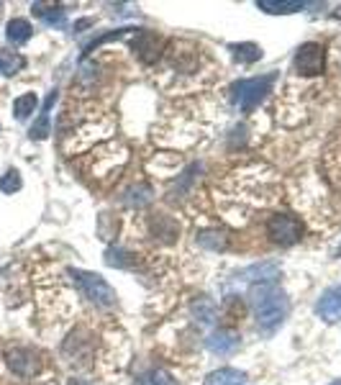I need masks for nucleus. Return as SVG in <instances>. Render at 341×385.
<instances>
[{"label": "nucleus", "instance_id": "aec40b11", "mask_svg": "<svg viewBox=\"0 0 341 385\" xmlns=\"http://www.w3.org/2000/svg\"><path fill=\"white\" fill-rule=\"evenodd\" d=\"M21 185H23V180H21V172H18V169H13V167L0 177V190H3L6 196H13V193H18Z\"/></svg>", "mask_w": 341, "mask_h": 385}, {"label": "nucleus", "instance_id": "9d476101", "mask_svg": "<svg viewBox=\"0 0 341 385\" xmlns=\"http://www.w3.org/2000/svg\"><path fill=\"white\" fill-rule=\"evenodd\" d=\"M31 11H34L36 18H41L47 26H54V28L67 26V11H65V6H60V3H34Z\"/></svg>", "mask_w": 341, "mask_h": 385}, {"label": "nucleus", "instance_id": "f257e3e1", "mask_svg": "<svg viewBox=\"0 0 341 385\" xmlns=\"http://www.w3.org/2000/svg\"><path fill=\"white\" fill-rule=\"evenodd\" d=\"M249 298H252V306H255L257 329L264 337H272L274 331L285 324V318L290 313V301L285 291L274 283H255L252 291H249Z\"/></svg>", "mask_w": 341, "mask_h": 385}, {"label": "nucleus", "instance_id": "dca6fc26", "mask_svg": "<svg viewBox=\"0 0 341 385\" xmlns=\"http://www.w3.org/2000/svg\"><path fill=\"white\" fill-rule=\"evenodd\" d=\"M277 272H280V264L264 262V264H255V267H247V270L241 272V277L257 280V283H272L274 277H277Z\"/></svg>", "mask_w": 341, "mask_h": 385}, {"label": "nucleus", "instance_id": "423d86ee", "mask_svg": "<svg viewBox=\"0 0 341 385\" xmlns=\"http://www.w3.org/2000/svg\"><path fill=\"white\" fill-rule=\"evenodd\" d=\"M6 362L11 372L18 375V378H34L41 367L39 355L34 350H28V347H11L6 352Z\"/></svg>", "mask_w": 341, "mask_h": 385}, {"label": "nucleus", "instance_id": "f3484780", "mask_svg": "<svg viewBox=\"0 0 341 385\" xmlns=\"http://www.w3.org/2000/svg\"><path fill=\"white\" fill-rule=\"evenodd\" d=\"M26 67V57H21L18 52H8V49H0V74H18L21 69Z\"/></svg>", "mask_w": 341, "mask_h": 385}, {"label": "nucleus", "instance_id": "5701e85b", "mask_svg": "<svg viewBox=\"0 0 341 385\" xmlns=\"http://www.w3.org/2000/svg\"><path fill=\"white\" fill-rule=\"evenodd\" d=\"M331 16H334V18H336V21H341V6H339V8H336V11H334V13H331Z\"/></svg>", "mask_w": 341, "mask_h": 385}, {"label": "nucleus", "instance_id": "ddd939ff", "mask_svg": "<svg viewBox=\"0 0 341 385\" xmlns=\"http://www.w3.org/2000/svg\"><path fill=\"white\" fill-rule=\"evenodd\" d=\"M247 372L236 370V367H218L203 380V385H244Z\"/></svg>", "mask_w": 341, "mask_h": 385}, {"label": "nucleus", "instance_id": "39448f33", "mask_svg": "<svg viewBox=\"0 0 341 385\" xmlns=\"http://www.w3.org/2000/svg\"><path fill=\"white\" fill-rule=\"evenodd\" d=\"M323 65H326V49L321 44H315V41H308V44H303L295 52V69H298V74L315 77V74L323 72Z\"/></svg>", "mask_w": 341, "mask_h": 385}, {"label": "nucleus", "instance_id": "1a4fd4ad", "mask_svg": "<svg viewBox=\"0 0 341 385\" xmlns=\"http://www.w3.org/2000/svg\"><path fill=\"white\" fill-rule=\"evenodd\" d=\"M208 350L213 352V355H231V352L239 350L241 345V337L236 334L234 329H218L213 331L211 337H208Z\"/></svg>", "mask_w": 341, "mask_h": 385}, {"label": "nucleus", "instance_id": "2eb2a0df", "mask_svg": "<svg viewBox=\"0 0 341 385\" xmlns=\"http://www.w3.org/2000/svg\"><path fill=\"white\" fill-rule=\"evenodd\" d=\"M231 55H234L236 62L241 65H255V62L262 60V47L255 44V41H241V44H231Z\"/></svg>", "mask_w": 341, "mask_h": 385}, {"label": "nucleus", "instance_id": "f03ea898", "mask_svg": "<svg viewBox=\"0 0 341 385\" xmlns=\"http://www.w3.org/2000/svg\"><path fill=\"white\" fill-rule=\"evenodd\" d=\"M69 277H72L74 288H77L90 303L101 306V308H111V306H116V301H118V296H116V291L111 288V283H108L103 275H98V272L69 270Z\"/></svg>", "mask_w": 341, "mask_h": 385}, {"label": "nucleus", "instance_id": "4be33fe9", "mask_svg": "<svg viewBox=\"0 0 341 385\" xmlns=\"http://www.w3.org/2000/svg\"><path fill=\"white\" fill-rule=\"evenodd\" d=\"M193 311H195V316L201 318L203 324H211V321H213V316H216L213 303H211V301H208L206 296L198 298V301H195V303H193Z\"/></svg>", "mask_w": 341, "mask_h": 385}, {"label": "nucleus", "instance_id": "0eeeda50", "mask_svg": "<svg viewBox=\"0 0 341 385\" xmlns=\"http://www.w3.org/2000/svg\"><path fill=\"white\" fill-rule=\"evenodd\" d=\"M131 47H134V52L139 55L141 62H157L162 44L160 39H157V34H152L147 28H136L134 39H131Z\"/></svg>", "mask_w": 341, "mask_h": 385}, {"label": "nucleus", "instance_id": "6ab92c4d", "mask_svg": "<svg viewBox=\"0 0 341 385\" xmlns=\"http://www.w3.org/2000/svg\"><path fill=\"white\" fill-rule=\"evenodd\" d=\"M139 385H177V380L164 367H152V370L144 372L139 378Z\"/></svg>", "mask_w": 341, "mask_h": 385}, {"label": "nucleus", "instance_id": "20e7f679", "mask_svg": "<svg viewBox=\"0 0 341 385\" xmlns=\"http://www.w3.org/2000/svg\"><path fill=\"white\" fill-rule=\"evenodd\" d=\"M267 237L280 247H293L303 237V221L290 213H277L267 221Z\"/></svg>", "mask_w": 341, "mask_h": 385}, {"label": "nucleus", "instance_id": "4468645a", "mask_svg": "<svg viewBox=\"0 0 341 385\" xmlns=\"http://www.w3.org/2000/svg\"><path fill=\"white\" fill-rule=\"evenodd\" d=\"M57 98H60V93H57V90H52V93H49V98H47V103H44V111H41L39 121L31 126V131H28V136H31V139H36V142L47 139L49 131H52V126H49V113H52V106L57 103Z\"/></svg>", "mask_w": 341, "mask_h": 385}, {"label": "nucleus", "instance_id": "6e6552de", "mask_svg": "<svg viewBox=\"0 0 341 385\" xmlns=\"http://www.w3.org/2000/svg\"><path fill=\"white\" fill-rule=\"evenodd\" d=\"M315 313L326 321V324H336L341 321V285L339 288H328L315 303Z\"/></svg>", "mask_w": 341, "mask_h": 385}, {"label": "nucleus", "instance_id": "f8f14e48", "mask_svg": "<svg viewBox=\"0 0 341 385\" xmlns=\"http://www.w3.org/2000/svg\"><path fill=\"white\" fill-rule=\"evenodd\" d=\"M34 36V26L28 23L26 18H13V21H8V26H6V39L13 44V47H23L28 39Z\"/></svg>", "mask_w": 341, "mask_h": 385}, {"label": "nucleus", "instance_id": "a211bd4d", "mask_svg": "<svg viewBox=\"0 0 341 385\" xmlns=\"http://www.w3.org/2000/svg\"><path fill=\"white\" fill-rule=\"evenodd\" d=\"M36 106H39V98H36L34 93H26V95H21V98H16L13 101L16 118H18V121L31 118V113H36Z\"/></svg>", "mask_w": 341, "mask_h": 385}, {"label": "nucleus", "instance_id": "7ed1b4c3", "mask_svg": "<svg viewBox=\"0 0 341 385\" xmlns=\"http://www.w3.org/2000/svg\"><path fill=\"white\" fill-rule=\"evenodd\" d=\"M274 77L277 74H262V77H249V80H241L234 85V101L241 108V113H252V111L259 106L269 93H272Z\"/></svg>", "mask_w": 341, "mask_h": 385}, {"label": "nucleus", "instance_id": "393cba45", "mask_svg": "<svg viewBox=\"0 0 341 385\" xmlns=\"http://www.w3.org/2000/svg\"><path fill=\"white\" fill-rule=\"evenodd\" d=\"M339 257H341V244H339Z\"/></svg>", "mask_w": 341, "mask_h": 385}, {"label": "nucleus", "instance_id": "412c9836", "mask_svg": "<svg viewBox=\"0 0 341 385\" xmlns=\"http://www.w3.org/2000/svg\"><path fill=\"white\" fill-rule=\"evenodd\" d=\"M198 242H201L206 250H226V237L218 234V231H201V234H198Z\"/></svg>", "mask_w": 341, "mask_h": 385}, {"label": "nucleus", "instance_id": "b1692460", "mask_svg": "<svg viewBox=\"0 0 341 385\" xmlns=\"http://www.w3.org/2000/svg\"><path fill=\"white\" fill-rule=\"evenodd\" d=\"M331 385H341V380H334V383H331Z\"/></svg>", "mask_w": 341, "mask_h": 385}, {"label": "nucleus", "instance_id": "9b49d317", "mask_svg": "<svg viewBox=\"0 0 341 385\" xmlns=\"http://www.w3.org/2000/svg\"><path fill=\"white\" fill-rule=\"evenodd\" d=\"M257 8L272 16H288L308 8V3H303V0H257Z\"/></svg>", "mask_w": 341, "mask_h": 385}]
</instances>
